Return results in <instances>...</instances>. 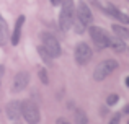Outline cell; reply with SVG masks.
Wrapping results in <instances>:
<instances>
[{
    "mask_svg": "<svg viewBox=\"0 0 129 124\" xmlns=\"http://www.w3.org/2000/svg\"><path fill=\"white\" fill-rule=\"evenodd\" d=\"M10 34H8V28H7V23L5 20L2 18V15H0V46H5L7 41H8Z\"/></svg>",
    "mask_w": 129,
    "mask_h": 124,
    "instance_id": "7c38bea8",
    "label": "cell"
},
{
    "mask_svg": "<svg viewBox=\"0 0 129 124\" xmlns=\"http://www.w3.org/2000/svg\"><path fill=\"white\" fill-rule=\"evenodd\" d=\"M23 23H25V16L20 15V16H18V20H16V23H15V28H13L12 36H10V41H12V44H13V46H16V44L20 43V38H21V28H23Z\"/></svg>",
    "mask_w": 129,
    "mask_h": 124,
    "instance_id": "30bf717a",
    "label": "cell"
},
{
    "mask_svg": "<svg viewBox=\"0 0 129 124\" xmlns=\"http://www.w3.org/2000/svg\"><path fill=\"white\" fill-rule=\"evenodd\" d=\"M21 116L25 118V121L28 124H38L39 119H41L39 108L36 106L35 101H31V100H26V101L21 103Z\"/></svg>",
    "mask_w": 129,
    "mask_h": 124,
    "instance_id": "3957f363",
    "label": "cell"
},
{
    "mask_svg": "<svg viewBox=\"0 0 129 124\" xmlns=\"http://www.w3.org/2000/svg\"><path fill=\"white\" fill-rule=\"evenodd\" d=\"M77 16H79L80 20H82L83 23H85L87 26L91 25V21H93V15H91V10L88 8V5L85 2H79V5H77Z\"/></svg>",
    "mask_w": 129,
    "mask_h": 124,
    "instance_id": "ba28073f",
    "label": "cell"
},
{
    "mask_svg": "<svg viewBox=\"0 0 129 124\" xmlns=\"http://www.w3.org/2000/svg\"><path fill=\"white\" fill-rule=\"evenodd\" d=\"M110 48L114 49L116 52L126 51V44H124V41H123L121 38H118V36H114V38H110Z\"/></svg>",
    "mask_w": 129,
    "mask_h": 124,
    "instance_id": "4fadbf2b",
    "label": "cell"
},
{
    "mask_svg": "<svg viewBox=\"0 0 129 124\" xmlns=\"http://www.w3.org/2000/svg\"><path fill=\"white\" fill-rule=\"evenodd\" d=\"M111 29H113L114 36H118V38H121V39H129V31L126 28H123V26H119V25H113Z\"/></svg>",
    "mask_w": 129,
    "mask_h": 124,
    "instance_id": "2e32d148",
    "label": "cell"
},
{
    "mask_svg": "<svg viewBox=\"0 0 129 124\" xmlns=\"http://www.w3.org/2000/svg\"><path fill=\"white\" fill-rule=\"evenodd\" d=\"M64 0H51V3H52L54 7H57V5H60V3H62Z\"/></svg>",
    "mask_w": 129,
    "mask_h": 124,
    "instance_id": "7402d4cb",
    "label": "cell"
},
{
    "mask_svg": "<svg viewBox=\"0 0 129 124\" xmlns=\"http://www.w3.org/2000/svg\"><path fill=\"white\" fill-rule=\"evenodd\" d=\"M119 119H121V114H116L113 119L110 121V124H119Z\"/></svg>",
    "mask_w": 129,
    "mask_h": 124,
    "instance_id": "ffe728a7",
    "label": "cell"
},
{
    "mask_svg": "<svg viewBox=\"0 0 129 124\" xmlns=\"http://www.w3.org/2000/svg\"><path fill=\"white\" fill-rule=\"evenodd\" d=\"M56 124H69V121H67V119H64V118H59L56 121Z\"/></svg>",
    "mask_w": 129,
    "mask_h": 124,
    "instance_id": "44dd1931",
    "label": "cell"
},
{
    "mask_svg": "<svg viewBox=\"0 0 129 124\" xmlns=\"http://www.w3.org/2000/svg\"><path fill=\"white\" fill-rule=\"evenodd\" d=\"M7 116L13 121L21 118V103L20 101H10L7 105Z\"/></svg>",
    "mask_w": 129,
    "mask_h": 124,
    "instance_id": "9c48e42d",
    "label": "cell"
},
{
    "mask_svg": "<svg viewBox=\"0 0 129 124\" xmlns=\"http://www.w3.org/2000/svg\"><path fill=\"white\" fill-rule=\"evenodd\" d=\"M41 39H43V48L49 52L51 57L52 59L59 57L60 56V44H59V41H57L52 34H49V33H44V34L41 36Z\"/></svg>",
    "mask_w": 129,
    "mask_h": 124,
    "instance_id": "277c9868",
    "label": "cell"
},
{
    "mask_svg": "<svg viewBox=\"0 0 129 124\" xmlns=\"http://www.w3.org/2000/svg\"><path fill=\"white\" fill-rule=\"evenodd\" d=\"M62 8H60L59 13V26L62 31H67V29L72 26V20H74V2L72 0H64L62 3Z\"/></svg>",
    "mask_w": 129,
    "mask_h": 124,
    "instance_id": "6da1fadb",
    "label": "cell"
},
{
    "mask_svg": "<svg viewBox=\"0 0 129 124\" xmlns=\"http://www.w3.org/2000/svg\"><path fill=\"white\" fill-rule=\"evenodd\" d=\"M72 26H74V29H75L77 34H83V33H85V29H87V25H85V23H83V21H82V20H80L77 15H74Z\"/></svg>",
    "mask_w": 129,
    "mask_h": 124,
    "instance_id": "5bb4252c",
    "label": "cell"
},
{
    "mask_svg": "<svg viewBox=\"0 0 129 124\" xmlns=\"http://www.w3.org/2000/svg\"><path fill=\"white\" fill-rule=\"evenodd\" d=\"M38 75H39V78H41V82L44 83V85L49 83V77H47V72H46L44 67H38Z\"/></svg>",
    "mask_w": 129,
    "mask_h": 124,
    "instance_id": "e0dca14e",
    "label": "cell"
},
{
    "mask_svg": "<svg viewBox=\"0 0 129 124\" xmlns=\"http://www.w3.org/2000/svg\"><path fill=\"white\" fill-rule=\"evenodd\" d=\"M126 87H129V77H126Z\"/></svg>",
    "mask_w": 129,
    "mask_h": 124,
    "instance_id": "cb8c5ba5",
    "label": "cell"
},
{
    "mask_svg": "<svg viewBox=\"0 0 129 124\" xmlns=\"http://www.w3.org/2000/svg\"><path fill=\"white\" fill-rule=\"evenodd\" d=\"M38 51H39V54H41L43 61L46 62V64H51V59H52V57H51V56H49V52H47L46 49L43 48V46H39V48H38Z\"/></svg>",
    "mask_w": 129,
    "mask_h": 124,
    "instance_id": "ac0fdd59",
    "label": "cell"
},
{
    "mask_svg": "<svg viewBox=\"0 0 129 124\" xmlns=\"http://www.w3.org/2000/svg\"><path fill=\"white\" fill-rule=\"evenodd\" d=\"M90 36L91 39H93V43L96 44L98 49H105L110 46V38H108V34L103 31L101 28H98V26H90Z\"/></svg>",
    "mask_w": 129,
    "mask_h": 124,
    "instance_id": "5b68a950",
    "label": "cell"
},
{
    "mask_svg": "<svg viewBox=\"0 0 129 124\" xmlns=\"http://www.w3.org/2000/svg\"><path fill=\"white\" fill-rule=\"evenodd\" d=\"M127 124H129V122H127Z\"/></svg>",
    "mask_w": 129,
    "mask_h": 124,
    "instance_id": "484cf974",
    "label": "cell"
},
{
    "mask_svg": "<svg viewBox=\"0 0 129 124\" xmlns=\"http://www.w3.org/2000/svg\"><path fill=\"white\" fill-rule=\"evenodd\" d=\"M74 122L75 124H88V118L85 114V111L83 109H75V113H74Z\"/></svg>",
    "mask_w": 129,
    "mask_h": 124,
    "instance_id": "9a60e30c",
    "label": "cell"
},
{
    "mask_svg": "<svg viewBox=\"0 0 129 124\" xmlns=\"http://www.w3.org/2000/svg\"><path fill=\"white\" fill-rule=\"evenodd\" d=\"M118 101H119V96H118V95H110V96H108V100H106V105L108 106H113V105H116Z\"/></svg>",
    "mask_w": 129,
    "mask_h": 124,
    "instance_id": "d6986e66",
    "label": "cell"
},
{
    "mask_svg": "<svg viewBox=\"0 0 129 124\" xmlns=\"http://www.w3.org/2000/svg\"><path fill=\"white\" fill-rule=\"evenodd\" d=\"M106 12L110 13V15L113 16L114 20H118V21L124 23V25H129V16H127V15H124L123 12H119V10H118L116 7H113L111 3H108V5H106Z\"/></svg>",
    "mask_w": 129,
    "mask_h": 124,
    "instance_id": "8fae6325",
    "label": "cell"
},
{
    "mask_svg": "<svg viewBox=\"0 0 129 124\" xmlns=\"http://www.w3.org/2000/svg\"><path fill=\"white\" fill-rule=\"evenodd\" d=\"M91 49L88 48V44H85V43H79L75 48V52H74V56H75V62L80 64V65H85V64L90 62L91 59Z\"/></svg>",
    "mask_w": 129,
    "mask_h": 124,
    "instance_id": "8992f818",
    "label": "cell"
},
{
    "mask_svg": "<svg viewBox=\"0 0 129 124\" xmlns=\"http://www.w3.org/2000/svg\"><path fill=\"white\" fill-rule=\"evenodd\" d=\"M124 113H129V106H124V109H123Z\"/></svg>",
    "mask_w": 129,
    "mask_h": 124,
    "instance_id": "603a6c76",
    "label": "cell"
},
{
    "mask_svg": "<svg viewBox=\"0 0 129 124\" xmlns=\"http://www.w3.org/2000/svg\"><path fill=\"white\" fill-rule=\"evenodd\" d=\"M116 69H118V62L114 61V59H106V61L100 62L96 67H95L93 78L96 80V82H101V80H105L108 75H111Z\"/></svg>",
    "mask_w": 129,
    "mask_h": 124,
    "instance_id": "7a4b0ae2",
    "label": "cell"
},
{
    "mask_svg": "<svg viewBox=\"0 0 129 124\" xmlns=\"http://www.w3.org/2000/svg\"><path fill=\"white\" fill-rule=\"evenodd\" d=\"M3 73V65H0V75Z\"/></svg>",
    "mask_w": 129,
    "mask_h": 124,
    "instance_id": "d4e9b609",
    "label": "cell"
},
{
    "mask_svg": "<svg viewBox=\"0 0 129 124\" xmlns=\"http://www.w3.org/2000/svg\"><path fill=\"white\" fill-rule=\"evenodd\" d=\"M29 83V73L28 72H18L15 75V78H13V83H12V90L15 93L21 92V90H25L26 87H28Z\"/></svg>",
    "mask_w": 129,
    "mask_h": 124,
    "instance_id": "52a82bcc",
    "label": "cell"
}]
</instances>
